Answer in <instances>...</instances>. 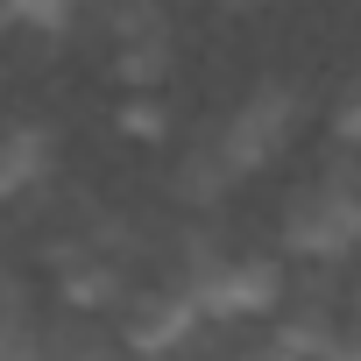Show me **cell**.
<instances>
[{
	"label": "cell",
	"mask_w": 361,
	"mask_h": 361,
	"mask_svg": "<svg viewBox=\"0 0 361 361\" xmlns=\"http://www.w3.org/2000/svg\"><path fill=\"white\" fill-rule=\"evenodd\" d=\"M290 128H298V92H290L283 78H262V85L206 135V149L227 163V177H255V170H269V163L283 156Z\"/></svg>",
	"instance_id": "3957f363"
},
{
	"label": "cell",
	"mask_w": 361,
	"mask_h": 361,
	"mask_svg": "<svg viewBox=\"0 0 361 361\" xmlns=\"http://www.w3.org/2000/svg\"><path fill=\"white\" fill-rule=\"evenodd\" d=\"M283 255L305 262V269H333L361 248V192L347 185V170L333 163L326 177H312L305 192H290L283 206Z\"/></svg>",
	"instance_id": "7a4b0ae2"
},
{
	"label": "cell",
	"mask_w": 361,
	"mask_h": 361,
	"mask_svg": "<svg viewBox=\"0 0 361 361\" xmlns=\"http://www.w3.org/2000/svg\"><path fill=\"white\" fill-rule=\"evenodd\" d=\"M121 135H128V142H163V135H170L163 99H156V92H135V99L121 106Z\"/></svg>",
	"instance_id": "ba28073f"
},
{
	"label": "cell",
	"mask_w": 361,
	"mask_h": 361,
	"mask_svg": "<svg viewBox=\"0 0 361 361\" xmlns=\"http://www.w3.org/2000/svg\"><path fill=\"white\" fill-rule=\"evenodd\" d=\"M0 29H8V8H0Z\"/></svg>",
	"instance_id": "8fae6325"
},
{
	"label": "cell",
	"mask_w": 361,
	"mask_h": 361,
	"mask_svg": "<svg viewBox=\"0 0 361 361\" xmlns=\"http://www.w3.org/2000/svg\"><path fill=\"white\" fill-rule=\"evenodd\" d=\"M333 135H340V149H361V78L340 92V106H333Z\"/></svg>",
	"instance_id": "30bf717a"
},
{
	"label": "cell",
	"mask_w": 361,
	"mask_h": 361,
	"mask_svg": "<svg viewBox=\"0 0 361 361\" xmlns=\"http://www.w3.org/2000/svg\"><path fill=\"white\" fill-rule=\"evenodd\" d=\"M8 8V22H22V29H64L85 0H0Z\"/></svg>",
	"instance_id": "9c48e42d"
},
{
	"label": "cell",
	"mask_w": 361,
	"mask_h": 361,
	"mask_svg": "<svg viewBox=\"0 0 361 361\" xmlns=\"http://www.w3.org/2000/svg\"><path fill=\"white\" fill-rule=\"evenodd\" d=\"M177 276H185L192 305L220 326L234 319H269L276 298H283V262L269 248H185V262H177Z\"/></svg>",
	"instance_id": "6da1fadb"
},
{
	"label": "cell",
	"mask_w": 361,
	"mask_h": 361,
	"mask_svg": "<svg viewBox=\"0 0 361 361\" xmlns=\"http://www.w3.org/2000/svg\"><path fill=\"white\" fill-rule=\"evenodd\" d=\"M326 354L361 361V283H354V290H333V333H326Z\"/></svg>",
	"instance_id": "52a82bcc"
},
{
	"label": "cell",
	"mask_w": 361,
	"mask_h": 361,
	"mask_svg": "<svg viewBox=\"0 0 361 361\" xmlns=\"http://www.w3.org/2000/svg\"><path fill=\"white\" fill-rule=\"evenodd\" d=\"M36 340H43V312H36L29 283L22 276H0V361L36 354Z\"/></svg>",
	"instance_id": "8992f818"
},
{
	"label": "cell",
	"mask_w": 361,
	"mask_h": 361,
	"mask_svg": "<svg viewBox=\"0 0 361 361\" xmlns=\"http://www.w3.org/2000/svg\"><path fill=\"white\" fill-rule=\"evenodd\" d=\"M57 163V128L29 121V114H0V206H15L22 192H36Z\"/></svg>",
	"instance_id": "5b68a950"
},
{
	"label": "cell",
	"mask_w": 361,
	"mask_h": 361,
	"mask_svg": "<svg viewBox=\"0 0 361 361\" xmlns=\"http://www.w3.org/2000/svg\"><path fill=\"white\" fill-rule=\"evenodd\" d=\"M199 326H206V312L192 305L185 276L128 283V290L114 298V333H121V347H135V354H177Z\"/></svg>",
	"instance_id": "277c9868"
}]
</instances>
